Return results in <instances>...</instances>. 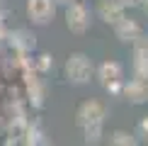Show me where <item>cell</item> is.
<instances>
[{"label": "cell", "instance_id": "2", "mask_svg": "<svg viewBox=\"0 0 148 146\" xmlns=\"http://www.w3.org/2000/svg\"><path fill=\"white\" fill-rule=\"evenodd\" d=\"M63 73H66V81L73 83V85H85L92 81L95 76V63L88 54L83 51H75L66 59V66H63Z\"/></svg>", "mask_w": 148, "mask_h": 146}, {"label": "cell", "instance_id": "1", "mask_svg": "<svg viewBox=\"0 0 148 146\" xmlns=\"http://www.w3.org/2000/svg\"><path fill=\"white\" fill-rule=\"evenodd\" d=\"M107 117V107L100 100H85L75 110V124L83 129L85 144H97L102 139V124Z\"/></svg>", "mask_w": 148, "mask_h": 146}, {"label": "cell", "instance_id": "10", "mask_svg": "<svg viewBox=\"0 0 148 146\" xmlns=\"http://www.w3.org/2000/svg\"><path fill=\"white\" fill-rule=\"evenodd\" d=\"M138 139H136V134H129L124 129H116L109 134V144H114V146H134Z\"/></svg>", "mask_w": 148, "mask_h": 146}, {"label": "cell", "instance_id": "7", "mask_svg": "<svg viewBox=\"0 0 148 146\" xmlns=\"http://www.w3.org/2000/svg\"><path fill=\"white\" fill-rule=\"evenodd\" d=\"M134 73L136 78L148 81V36L141 34L134 41Z\"/></svg>", "mask_w": 148, "mask_h": 146}, {"label": "cell", "instance_id": "12", "mask_svg": "<svg viewBox=\"0 0 148 146\" xmlns=\"http://www.w3.org/2000/svg\"><path fill=\"white\" fill-rule=\"evenodd\" d=\"M136 136L143 139V141H148V117H143V119L136 124Z\"/></svg>", "mask_w": 148, "mask_h": 146}, {"label": "cell", "instance_id": "15", "mask_svg": "<svg viewBox=\"0 0 148 146\" xmlns=\"http://www.w3.org/2000/svg\"><path fill=\"white\" fill-rule=\"evenodd\" d=\"M141 8H143V12L148 15V0H143V3H141Z\"/></svg>", "mask_w": 148, "mask_h": 146}, {"label": "cell", "instance_id": "5", "mask_svg": "<svg viewBox=\"0 0 148 146\" xmlns=\"http://www.w3.org/2000/svg\"><path fill=\"white\" fill-rule=\"evenodd\" d=\"M56 15V3L53 0H27V17L36 27H46Z\"/></svg>", "mask_w": 148, "mask_h": 146}, {"label": "cell", "instance_id": "13", "mask_svg": "<svg viewBox=\"0 0 148 146\" xmlns=\"http://www.w3.org/2000/svg\"><path fill=\"white\" fill-rule=\"evenodd\" d=\"M121 3H124L126 8H136V5H141L143 0H121Z\"/></svg>", "mask_w": 148, "mask_h": 146}, {"label": "cell", "instance_id": "14", "mask_svg": "<svg viewBox=\"0 0 148 146\" xmlns=\"http://www.w3.org/2000/svg\"><path fill=\"white\" fill-rule=\"evenodd\" d=\"M53 3H56V5H63V8H66V5L73 3V0H53Z\"/></svg>", "mask_w": 148, "mask_h": 146}, {"label": "cell", "instance_id": "11", "mask_svg": "<svg viewBox=\"0 0 148 146\" xmlns=\"http://www.w3.org/2000/svg\"><path fill=\"white\" fill-rule=\"evenodd\" d=\"M51 66H53V56H51V54H41L39 61H36V68H39V73H46Z\"/></svg>", "mask_w": 148, "mask_h": 146}, {"label": "cell", "instance_id": "4", "mask_svg": "<svg viewBox=\"0 0 148 146\" xmlns=\"http://www.w3.org/2000/svg\"><path fill=\"white\" fill-rule=\"evenodd\" d=\"M66 27L71 29L73 34H85L90 29V10L85 3H80V0H73V3L66 5Z\"/></svg>", "mask_w": 148, "mask_h": 146}, {"label": "cell", "instance_id": "6", "mask_svg": "<svg viewBox=\"0 0 148 146\" xmlns=\"http://www.w3.org/2000/svg\"><path fill=\"white\" fill-rule=\"evenodd\" d=\"M97 15H100L102 22H107V24L114 27L119 20L126 17V5L121 3V0H100V5H97Z\"/></svg>", "mask_w": 148, "mask_h": 146}, {"label": "cell", "instance_id": "9", "mask_svg": "<svg viewBox=\"0 0 148 146\" xmlns=\"http://www.w3.org/2000/svg\"><path fill=\"white\" fill-rule=\"evenodd\" d=\"M114 34H116V39H119L121 44H134V41L143 34V27H141L136 20L124 17V20H119L114 24Z\"/></svg>", "mask_w": 148, "mask_h": 146}, {"label": "cell", "instance_id": "3", "mask_svg": "<svg viewBox=\"0 0 148 146\" xmlns=\"http://www.w3.org/2000/svg\"><path fill=\"white\" fill-rule=\"evenodd\" d=\"M97 81L102 83V88L109 95H121V85H124V66L119 61H102L97 66Z\"/></svg>", "mask_w": 148, "mask_h": 146}, {"label": "cell", "instance_id": "8", "mask_svg": "<svg viewBox=\"0 0 148 146\" xmlns=\"http://www.w3.org/2000/svg\"><path fill=\"white\" fill-rule=\"evenodd\" d=\"M121 95H124V100L134 102V105H143V102H148V81L134 76L129 83L121 85Z\"/></svg>", "mask_w": 148, "mask_h": 146}]
</instances>
